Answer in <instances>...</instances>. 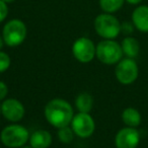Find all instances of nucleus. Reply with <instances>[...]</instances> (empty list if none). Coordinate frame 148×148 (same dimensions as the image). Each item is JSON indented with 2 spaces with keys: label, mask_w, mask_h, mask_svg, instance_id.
<instances>
[{
  "label": "nucleus",
  "mask_w": 148,
  "mask_h": 148,
  "mask_svg": "<svg viewBox=\"0 0 148 148\" xmlns=\"http://www.w3.org/2000/svg\"><path fill=\"white\" fill-rule=\"evenodd\" d=\"M46 120L53 127L62 128L69 126L74 117L72 106L63 99H53L44 110Z\"/></svg>",
  "instance_id": "nucleus-1"
},
{
  "label": "nucleus",
  "mask_w": 148,
  "mask_h": 148,
  "mask_svg": "<svg viewBox=\"0 0 148 148\" xmlns=\"http://www.w3.org/2000/svg\"><path fill=\"white\" fill-rule=\"evenodd\" d=\"M95 29L103 40H115L121 34V23L112 13H101L95 19Z\"/></svg>",
  "instance_id": "nucleus-2"
},
{
  "label": "nucleus",
  "mask_w": 148,
  "mask_h": 148,
  "mask_svg": "<svg viewBox=\"0 0 148 148\" xmlns=\"http://www.w3.org/2000/svg\"><path fill=\"white\" fill-rule=\"evenodd\" d=\"M29 132L25 127L17 124L6 126L0 133V140L8 148H21L29 140Z\"/></svg>",
  "instance_id": "nucleus-3"
},
{
  "label": "nucleus",
  "mask_w": 148,
  "mask_h": 148,
  "mask_svg": "<svg viewBox=\"0 0 148 148\" xmlns=\"http://www.w3.org/2000/svg\"><path fill=\"white\" fill-rule=\"evenodd\" d=\"M27 35L25 23L21 19H10L4 25L2 29V38L5 45L8 47H17L25 42Z\"/></svg>",
  "instance_id": "nucleus-4"
},
{
  "label": "nucleus",
  "mask_w": 148,
  "mask_h": 148,
  "mask_svg": "<svg viewBox=\"0 0 148 148\" xmlns=\"http://www.w3.org/2000/svg\"><path fill=\"white\" fill-rule=\"evenodd\" d=\"M121 44L115 40H103L97 45V58L106 65H114L119 63L123 57Z\"/></svg>",
  "instance_id": "nucleus-5"
},
{
  "label": "nucleus",
  "mask_w": 148,
  "mask_h": 148,
  "mask_svg": "<svg viewBox=\"0 0 148 148\" xmlns=\"http://www.w3.org/2000/svg\"><path fill=\"white\" fill-rule=\"evenodd\" d=\"M138 74H139V69H138V65L134 59L125 58V59H122L119 63H117L115 75L117 80L121 84H132L137 79Z\"/></svg>",
  "instance_id": "nucleus-6"
},
{
  "label": "nucleus",
  "mask_w": 148,
  "mask_h": 148,
  "mask_svg": "<svg viewBox=\"0 0 148 148\" xmlns=\"http://www.w3.org/2000/svg\"><path fill=\"white\" fill-rule=\"evenodd\" d=\"M72 54L80 63H89L95 57L97 46L88 38H78L72 45Z\"/></svg>",
  "instance_id": "nucleus-7"
},
{
  "label": "nucleus",
  "mask_w": 148,
  "mask_h": 148,
  "mask_svg": "<svg viewBox=\"0 0 148 148\" xmlns=\"http://www.w3.org/2000/svg\"><path fill=\"white\" fill-rule=\"evenodd\" d=\"M74 134L80 138H88L95 133V123L89 113H79L74 116L71 122Z\"/></svg>",
  "instance_id": "nucleus-8"
},
{
  "label": "nucleus",
  "mask_w": 148,
  "mask_h": 148,
  "mask_svg": "<svg viewBox=\"0 0 148 148\" xmlns=\"http://www.w3.org/2000/svg\"><path fill=\"white\" fill-rule=\"evenodd\" d=\"M25 107L16 99H5L1 103V115L9 122H19L25 117Z\"/></svg>",
  "instance_id": "nucleus-9"
},
{
  "label": "nucleus",
  "mask_w": 148,
  "mask_h": 148,
  "mask_svg": "<svg viewBox=\"0 0 148 148\" xmlns=\"http://www.w3.org/2000/svg\"><path fill=\"white\" fill-rule=\"evenodd\" d=\"M140 142V133L136 128L127 127L121 129L115 137L117 148H137Z\"/></svg>",
  "instance_id": "nucleus-10"
},
{
  "label": "nucleus",
  "mask_w": 148,
  "mask_h": 148,
  "mask_svg": "<svg viewBox=\"0 0 148 148\" xmlns=\"http://www.w3.org/2000/svg\"><path fill=\"white\" fill-rule=\"evenodd\" d=\"M132 23L141 33H148V5H139L132 12Z\"/></svg>",
  "instance_id": "nucleus-11"
},
{
  "label": "nucleus",
  "mask_w": 148,
  "mask_h": 148,
  "mask_svg": "<svg viewBox=\"0 0 148 148\" xmlns=\"http://www.w3.org/2000/svg\"><path fill=\"white\" fill-rule=\"evenodd\" d=\"M29 141L33 148H49L53 138L47 130H37L29 136Z\"/></svg>",
  "instance_id": "nucleus-12"
},
{
  "label": "nucleus",
  "mask_w": 148,
  "mask_h": 148,
  "mask_svg": "<svg viewBox=\"0 0 148 148\" xmlns=\"http://www.w3.org/2000/svg\"><path fill=\"white\" fill-rule=\"evenodd\" d=\"M122 51L123 54L127 58H131V59H135L140 52V45L139 42L137 41V39L133 37H128L124 38L123 41L121 43Z\"/></svg>",
  "instance_id": "nucleus-13"
},
{
  "label": "nucleus",
  "mask_w": 148,
  "mask_h": 148,
  "mask_svg": "<svg viewBox=\"0 0 148 148\" xmlns=\"http://www.w3.org/2000/svg\"><path fill=\"white\" fill-rule=\"evenodd\" d=\"M141 114L135 108H127L122 113V121L127 127L137 128L141 123Z\"/></svg>",
  "instance_id": "nucleus-14"
},
{
  "label": "nucleus",
  "mask_w": 148,
  "mask_h": 148,
  "mask_svg": "<svg viewBox=\"0 0 148 148\" xmlns=\"http://www.w3.org/2000/svg\"><path fill=\"white\" fill-rule=\"evenodd\" d=\"M75 107L79 113H89L93 107V97L88 92H82L77 95Z\"/></svg>",
  "instance_id": "nucleus-15"
},
{
  "label": "nucleus",
  "mask_w": 148,
  "mask_h": 148,
  "mask_svg": "<svg viewBox=\"0 0 148 148\" xmlns=\"http://www.w3.org/2000/svg\"><path fill=\"white\" fill-rule=\"evenodd\" d=\"M125 0H99V6L106 13H115L123 7Z\"/></svg>",
  "instance_id": "nucleus-16"
},
{
  "label": "nucleus",
  "mask_w": 148,
  "mask_h": 148,
  "mask_svg": "<svg viewBox=\"0 0 148 148\" xmlns=\"http://www.w3.org/2000/svg\"><path fill=\"white\" fill-rule=\"evenodd\" d=\"M74 132L71 127L66 126V127H62L58 129V138H59L60 142L65 144H69L72 142L74 138Z\"/></svg>",
  "instance_id": "nucleus-17"
},
{
  "label": "nucleus",
  "mask_w": 148,
  "mask_h": 148,
  "mask_svg": "<svg viewBox=\"0 0 148 148\" xmlns=\"http://www.w3.org/2000/svg\"><path fill=\"white\" fill-rule=\"evenodd\" d=\"M11 60L8 54L5 52L0 51V73L5 72L9 67H10Z\"/></svg>",
  "instance_id": "nucleus-18"
},
{
  "label": "nucleus",
  "mask_w": 148,
  "mask_h": 148,
  "mask_svg": "<svg viewBox=\"0 0 148 148\" xmlns=\"http://www.w3.org/2000/svg\"><path fill=\"white\" fill-rule=\"evenodd\" d=\"M134 25L133 23H130V21H124V23H121V33L125 34V35L129 36L133 33L134 31Z\"/></svg>",
  "instance_id": "nucleus-19"
},
{
  "label": "nucleus",
  "mask_w": 148,
  "mask_h": 148,
  "mask_svg": "<svg viewBox=\"0 0 148 148\" xmlns=\"http://www.w3.org/2000/svg\"><path fill=\"white\" fill-rule=\"evenodd\" d=\"M7 15H8V6H7V3H5L2 0H0V23L6 19Z\"/></svg>",
  "instance_id": "nucleus-20"
},
{
  "label": "nucleus",
  "mask_w": 148,
  "mask_h": 148,
  "mask_svg": "<svg viewBox=\"0 0 148 148\" xmlns=\"http://www.w3.org/2000/svg\"><path fill=\"white\" fill-rule=\"evenodd\" d=\"M8 93V87L5 84V82L0 81V101H3L7 97Z\"/></svg>",
  "instance_id": "nucleus-21"
},
{
  "label": "nucleus",
  "mask_w": 148,
  "mask_h": 148,
  "mask_svg": "<svg viewBox=\"0 0 148 148\" xmlns=\"http://www.w3.org/2000/svg\"><path fill=\"white\" fill-rule=\"evenodd\" d=\"M143 0H125V2L129 3V4H132V5H138L142 2Z\"/></svg>",
  "instance_id": "nucleus-22"
},
{
  "label": "nucleus",
  "mask_w": 148,
  "mask_h": 148,
  "mask_svg": "<svg viewBox=\"0 0 148 148\" xmlns=\"http://www.w3.org/2000/svg\"><path fill=\"white\" fill-rule=\"evenodd\" d=\"M4 40H3V38H2V35H0V50L2 49V47L4 46Z\"/></svg>",
  "instance_id": "nucleus-23"
},
{
  "label": "nucleus",
  "mask_w": 148,
  "mask_h": 148,
  "mask_svg": "<svg viewBox=\"0 0 148 148\" xmlns=\"http://www.w3.org/2000/svg\"><path fill=\"white\" fill-rule=\"evenodd\" d=\"M2 1H4V2H5V3H7V4H9V3L14 2L15 0H2Z\"/></svg>",
  "instance_id": "nucleus-24"
},
{
  "label": "nucleus",
  "mask_w": 148,
  "mask_h": 148,
  "mask_svg": "<svg viewBox=\"0 0 148 148\" xmlns=\"http://www.w3.org/2000/svg\"><path fill=\"white\" fill-rule=\"evenodd\" d=\"M21 148H33L32 146H23V147H21Z\"/></svg>",
  "instance_id": "nucleus-25"
},
{
  "label": "nucleus",
  "mask_w": 148,
  "mask_h": 148,
  "mask_svg": "<svg viewBox=\"0 0 148 148\" xmlns=\"http://www.w3.org/2000/svg\"><path fill=\"white\" fill-rule=\"evenodd\" d=\"M0 115H1V103H0Z\"/></svg>",
  "instance_id": "nucleus-26"
}]
</instances>
